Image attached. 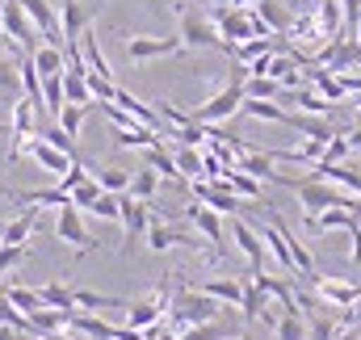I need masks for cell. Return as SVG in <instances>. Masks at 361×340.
I'll return each mask as SVG.
<instances>
[{
	"mask_svg": "<svg viewBox=\"0 0 361 340\" xmlns=\"http://www.w3.org/2000/svg\"><path fill=\"white\" fill-rule=\"evenodd\" d=\"M30 59H34L38 76H59V72L68 68V55H63V47H55V42H38V47L30 51Z\"/></svg>",
	"mask_w": 361,
	"mask_h": 340,
	"instance_id": "44dd1931",
	"label": "cell"
},
{
	"mask_svg": "<svg viewBox=\"0 0 361 340\" xmlns=\"http://www.w3.org/2000/svg\"><path fill=\"white\" fill-rule=\"evenodd\" d=\"M42 290V303L47 307H59V311H76V286H63V281H47L38 286Z\"/></svg>",
	"mask_w": 361,
	"mask_h": 340,
	"instance_id": "83f0119b",
	"label": "cell"
},
{
	"mask_svg": "<svg viewBox=\"0 0 361 340\" xmlns=\"http://www.w3.org/2000/svg\"><path fill=\"white\" fill-rule=\"evenodd\" d=\"M273 332H277V340H307L311 336V324H307L302 311H281L277 324H273Z\"/></svg>",
	"mask_w": 361,
	"mask_h": 340,
	"instance_id": "cb8c5ba5",
	"label": "cell"
},
{
	"mask_svg": "<svg viewBox=\"0 0 361 340\" xmlns=\"http://www.w3.org/2000/svg\"><path fill=\"white\" fill-rule=\"evenodd\" d=\"M156 143H164V135L160 130H152V126H126V130H114V147H122V152H147V147H156Z\"/></svg>",
	"mask_w": 361,
	"mask_h": 340,
	"instance_id": "9a60e30c",
	"label": "cell"
},
{
	"mask_svg": "<svg viewBox=\"0 0 361 340\" xmlns=\"http://www.w3.org/2000/svg\"><path fill=\"white\" fill-rule=\"evenodd\" d=\"M59 25H63V42H80V34L89 30V8H85L80 0H63Z\"/></svg>",
	"mask_w": 361,
	"mask_h": 340,
	"instance_id": "d6986e66",
	"label": "cell"
},
{
	"mask_svg": "<svg viewBox=\"0 0 361 340\" xmlns=\"http://www.w3.org/2000/svg\"><path fill=\"white\" fill-rule=\"evenodd\" d=\"M89 214L105 219V223H118V193H105V189H101V198L89 206Z\"/></svg>",
	"mask_w": 361,
	"mask_h": 340,
	"instance_id": "60d3db41",
	"label": "cell"
},
{
	"mask_svg": "<svg viewBox=\"0 0 361 340\" xmlns=\"http://www.w3.org/2000/svg\"><path fill=\"white\" fill-rule=\"evenodd\" d=\"M302 223H307L311 236H328V231H353L361 223V214L345 210V206H328V210H319V214H307Z\"/></svg>",
	"mask_w": 361,
	"mask_h": 340,
	"instance_id": "4fadbf2b",
	"label": "cell"
},
{
	"mask_svg": "<svg viewBox=\"0 0 361 340\" xmlns=\"http://www.w3.org/2000/svg\"><path fill=\"white\" fill-rule=\"evenodd\" d=\"M223 181H227V189H231L235 198H248V202H261V198H265L261 181H257L252 172H244V169H227L223 172Z\"/></svg>",
	"mask_w": 361,
	"mask_h": 340,
	"instance_id": "7402d4cb",
	"label": "cell"
},
{
	"mask_svg": "<svg viewBox=\"0 0 361 340\" xmlns=\"http://www.w3.org/2000/svg\"><path fill=\"white\" fill-rule=\"evenodd\" d=\"M0 30H4V34H8V38H13V42L25 51V55L38 47V30L30 25L25 8H21L17 0H4V4H0Z\"/></svg>",
	"mask_w": 361,
	"mask_h": 340,
	"instance_id": "30bf717a",
	"label": "cell"
},
{
	"mask_svg": "<svg viewBox=\"0 0 361 340\" xmlns=\"http://www.w3.org/2000/svg\"><path fill=\"white\" fill-rule=\"evenodd\" d=\"M252 4H257V0H235V8H252Z\"/></svg>",
	"mask_w": 361,
	"mask_h": 340,
	"instance_id": "681fc988",
	"label": "cell"
},
{
	"mask_svg": "<svg viewBox=\"0 0 361 340\" xmlns=\"http://www.w3.org/2000/svg\"><path fill=\"white\" fill-rule=\"evenodd\" d=\"M118 223H122V256H130L135 240L147 236V223H152V206L130 198V193H118Z\"/></svg>",
	"mask_w": 361,
	"mask_h": 340,
	"instance_id": "5b68a950",
	"label": "cell"
},
{
	"mask_svg": "<svg viewBox=\"0 0 361 340\" xmlns=\"http://www.w3.org/2000/svg\"><path fill=\"white\" fill-rule=\"evenodd\" d=\"M173 13L180 17V47L185 51H223V38H219V30H214V21L210 17H202V13H193L185 0H173Z\"/></svg>",
	"mask_w": 361,
	"mask_h": 340,
	"instance_id": "3957f363",
	"label": "cell"
},
{
	"mask_svg": "<svg viewBox=\"0 0 361 340\" xmlns=\"http://www.w3.org/2000/svg\"><path fill=\"white\" fill-rule=\"evenodd\" d=\"M42 105H47V118H55L63 109V72L59 76H42Z\"/></svg>",
	"mask_w": 361,
	"mask_h": 340,
	"instance_id": "d6a6232c",
	"label": "cell"
},
{
	"mask_svg": "<svg viewBox=\"0 0 361 340\" xmlns=\"http://www.w3.org/2000/svg\"><path fill=\"white\" fill-rule=\"evenodd\" d=\"M17 4L25 8V17H30V25L38 30V38H47V42L63 47V25H59V8H55L51 0H17Z\"/></svg>",
	"mask_w": 361,
	"mask_h": 340,
	"instance_id": "8fae6325",
	"label": "cell"
},
{
	"mask_svg": "<svg viewBox=\"0 0 361 340\" xmlns=\"http://www.w3.org/2000/svg\"><path fill=\"white\" fill-rule=\"evenodd\" d=\"M122 51H126V59L130 63H152V59H169V55H180L185 47H180V38H152V34H130L126 42H122Z\"/></svg>",
	"mask_w": 361,
	"mask_h": 340,
	"instance_id": "8992f818",
	"label": "cell"
},
{
	"mask_svg": "<svg viewBox=\"0 0 361 340\" xmlns=\"http://www.w3.org/2000/svg\"><path fill=\"white\" fill-rule=\"evenodd\" d=\"M85 118H89V105H72V101H63V109L55 114V122H59V126H63L72 139L85 130Z\"/></svg>",
	"mask_w": 361,
	"mask_h": 340,
	"instance_id": "1f68e13d",
	"label": "cell"
},
{
	"mask_svg": "<svg viewBox=\"0 0 361 340\" xmlns=\"http://www.w3.org/2000/svg\"><path fill=\"white\" fill-rule=\"evenodd\" d=\"M92 176H97V185L105 193H126L130 189V172L126 169H92Z\"/></svg>",
	"mask_w": 361,
	"mask_h": 340,
	"instance_id": "e575fe53",
	"label": "cell"
},
{
	"mask_svg": "<svg viewBox=\"0 0 361 340\" xmlns=\"http://www.w3.org/2000/svg\"><path fill=\"white\" fill-rule=\"evenodd\" d=\"M206 4H214V8H227V4H235V0H206Z\"/></svg>",
	"mask_w": 361,
	"mask_h": 340,
	"instance_id": "7dc6e473",
	"label": "cell"
},
{
	"mask_svg": "<svg viewBox=\"0 0 361 340\" xmlns=\"http://www.w3.org/2000/svg\"><path fill=\"white\" fill-rule=\"evenodd\" d=\"M8 198H13L17 206H30V210H59L63 202H72L59 185H55V189H8Z\"/></svg>",
	"mask_w": 361,
	"mask_h": 340,
	"instance_id": "5bb4252c",
	"label": "cell"
},
{
	"mask_svg": "<svg viewBox=\"0 0 361 340\" xmlns=\"http://www.w3.org/2000/svg\"><path fill=\"white\" fill-rule=\"evenodd\" d=\"M143 160H147L152 169L160 172V176H169V181H185V176L177 172V160H173V152H169L164 143H156V147H147V152H143Z\"/></svg>",
	"mask_w": 361,
	"mask_h": 340,
	"instance_id": "f546056e",
	"label": "cell"
},
{
	"mask_svg": "<svg viewBox=\"0 0 361 340\" xmlns=\"http://www.w3.org/2000/svg\"><path fill=\"white\" fill-rule=\"evenodd\" d=\"M349 324H361V294L353 298V307H349Z\"/></svg>",
	"mask_w": 361,
	"mask_h": 340,
	"instance_id": "f6af8a7d",
	"label": "cell"
},
{
	"mask_svg": "<svg viewBox=\"0 0 361 340\" xmlns=\"http://www.w3.org/2000/svg\"><path fill=\"white\" fill-rule=\"evenodd\" d=\"M307 76H311V85L319 88V97H324V101H332V105H336V101H345V92H349V88L341 85V76H336V72H328V68H311Z\"/></svg>",
	"mask_w": 361,
	"mask_h": 340,
	"instance_id": "484cf974",
	"label": "cell"
},
{
	"mask_svg": "<svg viewBox=\"0 0 361 340\" xmlns=\"http://www.w3.org/2000/svg\"><path fill=\"white\" fill-rule=\"evenodd\" d=\"M0 4H4V0H0Z\"/></svg>",
	"mask_w": 361,
	"mask_h": 340,
	"instance_id": "816d5d0a",
	"label": "cell"
},
{
	"mask_svg": "<svg viewBox=\"0 0 361 340\" xmlns=\"http://www.w3.org/2000/svg\"><path fill=\"white\" fill-rule=\"evenodd\" d=\"M0 198H8V185H0Z\"/></svg>",
	"mask_w": 361,
	"mask_h": 340,
	"instance_id": "f907efd6",
	"label": "cell"
},
{
	"mask_svg": "<svg viewBox=\"0 0 361 340\" xmlns=\"http://www.w3.org/2000/svg\"><path fill=\"white\" fill-rule=\"evenodd\" d=\"M63 101H72V105H92L89 68H85V63H72V68H63Z\"/></svg>",
	"mask_w": 361,
	"mask_h": 340,
	"instance_id": "e0dca14e",
	"label": "cell"
},
{
	"mask_svg": "<svg viewBox=\"0 0 361 340\" xmlns=\"http://www.w3.org/2000/svg\"><path fill=\"white\" fill-rule=\"evenodd\" d=\"M349 152H353V147H349V135H332L328 147H324V160H319V164H345Z\"/></svg>",
	"mask_w": 361,
	"mask_h": 340,
	"instance_id": "f35d334b",
	"label": "cell"
},
{
	"mask_svg": "<svg viewBox=\"0 0 361 340\" xmlns=\"http://www.w3.org/2000/svg\"><path fill=\"white\" fill-rule=\"evenodd\" d=\"M25 256H30V244H0V277L13 273Z\"/></svg>",
	"mask_w": 361,
	"mask_h": 340,
	"instance_id": "ab89813d",
	"label": "cell"
},
{
	"mask_svg": "<svg viewBox=\"0 0 361 340\" xmlns=\"http://www.w3.org/2000/svg\"><path fill=\"white\" fill-rule=\"evenodd\" d=\"M185 223H189V227H193L210 248H214V253L223 256V240H227L223 223H227V219H223L219 210H210L206 202H189V206H185Z\"/></svg>",
	"mask_w": 361,
	"mask_h": 340,
	"instance_id": "52a82bcc",
	"label": "cell"
},
{
	"mask_svg": "<svg viewBox=\"0 0 361 340\" xmlns=\"http://www.w3.org/2000/svg\"><path fill=\"white\" fill-rule=\"evenodd\" d=\"M0 340H34L30 332H21V328H8V324H0Z\"/></svg>",
	"mask_w": 361,
	"mask_h": 340,
	"instance_id": "ee69618b",
	"label": "cell"
},
{
	"mask_svg": "<svg viewBox=\"0 0 361 340\" xmlns=\"http://www.w3.org/2000/svg\"><path fill=\"white\" fill-rule=\"evenodd\" d=\"M357 30H361V25H357Z\"/></svg>",
	"mask_w": 361,
	"mask_h": 340,
	"instance_id": "f5cc1de1",
	"label": "cell"
},
{
	"mask_svg": "<svg viewBox=\"0 0 361 340\" xmlns=\"http://www.w3.org/2000/svg\"><path fill=\"white\" fill-rule=\"evenodd\" d=\"M68 198H72V206H76V210H89L92 202L101 198V185H97V176L89 172V176H85V181H80V185L68 193Z\"/></svg>",
	"mask_w": 361,
	"mask_h": 340,
	"instance_id": "74e56055",
	"label": "cell"
},
{
	"mask_svg": "<svg viewBox=\"0 0 361 340\" xmlns=\"http://www.w3.org/2000/svg\"><path fill=\"white\" fill-rule=\"evenodd\" d=\"M240 311H244V320H261V315L269 311V294H265L257 281H244V298H240Z\"/></svg>",
	"mask_w": 361,
	"mask_h": 340,
	"instance_id": "f1b7e54d",
	"label": "cell"
},
{
	"mask_svg": "<svg viewBox=\"0 0 361 340\" xmlns=\"http://www.w3.org/2000/svg\"><path fill=\"white\" fill-rule=\"evenodd\" d=\"M160 181H164L160 172L152 169V164H143L139 172H130V189H126V193L139 198V202H152V198L160 193Z\"/></svg>",
	"mask_w": 361,
	"mask_h": 340,
	"instance_id": "603a6c76",
	"label": "cell"
},
{
	"mask_svg": "<svg viewBox=\"0 0 361 340\" xmlns=\"http://www.w3.org/2000/svg\"><path fill=\"white\" fill-rule=\"evenodd\" d=\"M248 118H261V122H277V126H286V118H290V109H281L277 101H261V97H244V105H240Z\"/></svg>",
	"mask_w": 361,
	"mask_h": 340,
	"instance_id": "d4e9b609",
	"label": "cell"
},
{
	"mask_svg": "<svg viewBox=\"0 0 361 340\" xmlns=\"http://www.w3.org/2000/svg\"><path fill=\"white\" fill-rule=\"evenodd\" d=\"M38 231V210H21L17 219H8L4 227H0V244H30V236Z\"/></svg>",
	"mask_w": 361,
	"mask_h": 340,
	"instance_id": "ac0fdd59",
	"label": "cell"
},
{
	"mask_svg": "<svg viewBox=\"0 0 361 340\" xmlns=\"http://www.w3.org/2000/svg\"><path fill=\"white\" fill-rule=\"evenodd\" d=\"M244 97L277 101V97H281V85H277V80H269V76H248V80H244Z\"/></svg>",
	"mask_w": 361,
	"mask_h": 340,
	"instance_id": "d590c367",
	"label": "cell"
},
{
	"mask_svg": "<svg viewBox=\"0 0 361 340\" xmlns=\"http://www.w3.org/2000/svg\"><path fill=\"white\" fill-rule=\"evenodd\" d=\"M55 240H63L68 248H76V260H85L89 253L101 248V240L89 236V227H85V210H76L72 202H63L55 210Z\"/></svg>",
	"mask_w": 361,
	"mask_h": 340,
	"instance_id": "277c9868",
	"label": "cell"
},
{
	"mask_svg": "<svg viewBox=\"0 0 361 340\" xmlns=\"http://www.w3.org/2000/svg\"><path fill=\"white\" fill-rule=\"evenodd\" d=\"M4 298H8L21 315H34L38 307H47V303H42V290H34V286H4Z\"/></svg>",
	"mask_w": 361,
	"mask_h": 340,
	"instance_id": "4316f807",
	"label": "cell"
},
{
	"mask_svg": "<svg viewBox=\"0 0 361 340\" xmlns=\"http://www.w3.org/2000/svg\"><path fill=\"white\" fill-rule=\"evenodd\" d=\"M231 223V240H235V248L248 256V265H252V273H265V256H269V248H265V240H261V231L248 223V219H240V214H231L227 219Z\"/></svg>",
	"mask_w": 361,
	"mask_h": 340,
	"instance_id": "9c48e42d",
	"label": "cell"
},
{
	"mask_svg": "<svg viewBox=\"0 0 361 340\" xmlns=\"http://www.w3.org/2000/svg\"><path fill=\"white\" fill-rule=\"evenodd\" d=\"M173 160H177V172L185 176V181L202 176V147H185V143H177V147H173Z\"/></svg>",
	"mask_w": 361,
	"mask_h": 340,
	"instance_id": "4dcf8cb0",
	"label": "cell"
},
{
	"mask_svg": "<svg viewBox=\"0 0 361 340\" xmlns=\"http://www.w3.org/2000/svg\"><path fill=\"white\" fill-rule=\"evenodd\" d=\"M244 63H235V72H231V80L219 88L210 101H202L197 109H189V118L193 122H202V126H214V122H227V118H235L240 114V105H244Z\"/></svg>",
	"mask_w": 361,
	"mask_h": 340,
	"instance_id": "7a4b0ae2",
	"label": "cell"
},
{
	"mask_svg": "<svg viewBox=\"0 0 361 340\" xmlns=\"http://www.w3.org/2000/svg\"><path fill=\"white\" fill-rule=\"evenodd\" d=\"M349 240H353V248H349V260H353V265H361V223L353 227V231H349Z\"/></svg>",
	"mask_w": 361,
	"mask_h": 340,
	"instance_id": "7bdbcfd3",
	"label": "cell"
},
{
	"mask_svg": "<svg viewBox=\"0 0 361 340\" xmlns=\"http://www.w3.org/2000/svg\"><path fill=\"white\" fill-rule=\"evenodd\" d=\"M38 135H42L51 147H59V152H68V156H80V152H76V139H72V135H68V130H63L55 118H47V126H42Z\"/></svg>",
	"mask_w": 361,
	"mask_h": 340,
	"instance_id": "836d02e7",
	"label": "cell"
},
{
	"mask_svg": "<svg viewBox=\"0 0 361 340\" xmlns=\"http://www.w3.org/2000/svg\"><path fill=\"white\" fill-rule=\"evenodd\" d=\"M231 336H235V332H227V328L214 320V324H193V328H185L177 340H231Z\"/></svg>",
	"mask_w": 361,
	"mask_h": 340,
	"instance_id": "8d00e7d4",
	"label": "cell"
},
{
	"mask_svg": "<svg viewBox=\"0 0 361 340\" xmlns=\"http://www.w3.org/2000/svg\"><path fill=\"white\" fill-rule=\"evenodd\" d=\"M349 147H353V152H361V130H353V135H349Z\"/></svg>",
	"mask_w": 361,
	"mask_h": 340,
	"instance_id": "bcb514c9",
	"label": "cell"
},
{
	"mask_svg": "<svg viewBox=\"0 0 361 340\" xmlns=\"http://www.w3.org/2000/svg\"><path fill=\"white\" fill-rule=\"evenodd\" d=\"M332 340H357V332H336Z\"/></svg>",
	"mask_w": 361,
	"mask_h": 340,
	"instance_id": "c3c4849f",
	"label": "cell"
},
{
	"mask_svg": "<svg viewBox=\"0 0 361 340\" xmlns=\"http://www.w3.org/2000/svg\"><path fill=\"white\" fill-rule=\"evenodd\" d=\"M21 156H30V160H34L38 169H42V172H51V176H63V172H68L72 164H76V160H80V156H68V152H59V147H51V143H47L42 135H38V130H34V135L25 139V147H21Z\"/></svg>",
	"mask_w": 361,
	"mask_h": 340,
	"instance_id": "ba28073f",
	"label": "cell"
},
{
	"mask_svg": "<svg viewBox=\"0 0 361 340\" xmlns=\"http://www.w3.org/2000/svg\"><path fill=\"white\" fill-rule=\"evenodd\" d=\"M197 290L223 307H240V298H244V281H235V277H206V281H197Z\"/></svg>",
	"mask_w": 361,
	"mask_h": 340,
	"instance_id": "2e32d148",
	"label": "cell"
},
{
	"mask_svg": "<svg viewBox=\"0 0 361 340\" xmlns=\"http://www.w3.org/2000/svg\"><path fill=\"white\" fill-rule=\"evenodd\" d=\"M126 307H130V298L101 294V290H76V311H92V315H101V311H126Z\"/></svg>",
	"mask_w": 361,
	"mask_h": 340,
	"instance_id": "ffe728a7",
	"label": "cell"
},
{
	"mask_svg": "<svg viewBox=\"0 0 361 340\" xmlns=\"http://www.w3.org/2000/svg\"><path fill=\"white\" fill-rule=\"evenodd\" d=\"M219 311H223V303H214V298L202 294L197 286H185V290H177V294L169 298V324H173V332H185V328H193V324H214Z\"/></svg>",
	"mask_w": 361,
	"mask_h": 340,
	"instance_id": "6da1fadb",
	"label": "cell"
},
{
	"mask_svg": "<svg viewBox=\"0 0 361 340\" xmlns=\"http://www.w3.org/2000/svg\"><path fill=\"white\" fill-rule=\"evenodd\" d=\"M0 92H21V72L0 63Z\"/></svg>",
	"mask_w": 361,
	"mask_h": 340,
	"instance_id": "b9f144b4",
	"label": "cell"
},
{
	"mask_svg": "<svg viewBox=\"0 0 361 340\" xmlns=\"http://www.w3.org/2000/svg\"><path fill=\"white\" fill-rule=\"evenodd\" d=\"M311 286H315V298L319 303H328V307H353V298L361 294L357 281H341V277H328V273H315V277H307Z\"/></svg>",
	"mask_w": 361,
	"mask_h": 340,
	"instance_id": "7c38bea8",
	"label": "cell"
}]
</instances>
